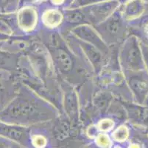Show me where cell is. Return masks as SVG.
Masks as SVG:
<instances>
[{
  "label": "cell",
  "instance_id": "1",
  "mask_svg": "<svg viewBox=\"0 0 148 148\" xmlns=\"http://www.w3.org/2000/svg\"><path fill=\"white\" fill-rule=\"evenodd\" d=\"M95 29L106 44L119 42L125 36V24L119 12L112 13Z\"/></svg>",
  "mask_w": 148,
  "mask_h": 148
},
{
  "label": "cell",
  "instance_id": "2",
  "mask_svg": "<svg viewBox=\"0 0 148 148\" xmlns=\"http://www.w3.org/2000/svg\"><path fill=\"white\" fill-rule=\"evenodd\" d=\"M120 60L124 68L128 71H138L144 68L142 51L135 37H130L124 42Z\"/></svg>",
  "mask_w": 148,
  "mask_h": 148
},
{
  "label": "cell",
  "instance_id": "3",
  "mask_svg": "<svg viewBox=\"0 0 148 148\" xmlns=\"http://www.w3.org/2000/svg\"><path fill=\"white\" fill-rule=\"evenodd\" d=\"M72 33L83 42L96 47L103 54H107L108 52L107 44L101 38L96 29H94L87 24H80L74 28Z\"/></svg>",
  "mask_w": 148,
  "mask_h": 148
},
{
  "label": "cell",
  "instance_id": "4",
  "mask_svg": "<svg viewBox=\"0 0 148 148\" xmlns=\"http://www.w3.org/2000/svg\"><path fill=\"white\" fill-rule=\"evenodd\" d=\"M127 76L129 86L138 103L142 104L148 95V78L145 73L138 71H129Z\"/></svg>",
  "mask_w": 148,
  "mask_h": 148
},
{
  "label": "cell",
  "instance_id": "5",
  "mask_svg": "<svg viewBox=\"0 0 148 148\" xmlns=\"http://www.w3.org/2000/svg\"><path fill=\"white\" fill-rule=\"evenodd\" d=\"M116 1H108L96 4L91 7V10L86 11L91 22H102L111 15L115 8L117 7Z\"/></svg>",
  "mask_w": 148,
  "mask_h": 148
},
{
  "label": "cell",
  "instance_id": "6",
  "mask_svg": "<svg viewBox=\"0 0 148 148\" xmlns=\"http://www.w3.org/2000/svg\"><path fill=\"white\" fill-rule=\"evenodd\" d=\"M54 62L63 74H68L72 70L74 62L68 51L64 48L56 47L50 48Z\"/></svg>",
  "mask_w": 148,
  "mask_h": 148
},
{
  "label": "cell",
  "instance_id": "7",
  "mask_svg": "<svg viewBox=\"0 0 148 148\" xmlns=\"http://www.w3.org/2000/svg\"><path fill=\"white\" fill-rule=\"evenodd\" d=\"M80 44L83 47V51L88 57V60L95 67V70H96L97 72H99L103 65V53L92 44L85 42L83 41L80 42Z\"/></svg>",
  "mask_w": 148,
  "mask_h": 148
},
{
  "label": "cell",
  "instance_id": "8",
  "mask_svg": "<svg viewBox=\"0 0 148 148\" xmlns=\"http://www.w3.org/2000/svg\"><path fill=\"white\" fill-rule=\"evenodd\" d=\"M144 9V0H129L125 7L124 14L128 18H134L142 14Z\"/></svg>",
  "mask_w": 148,
  "mask_h": 148
},
{
  "label": "cell",
  "instance_id": "9",
  "mask_svg": "<svg viewBox=\"0 0 148 148\" xmlns=\"http://www.w3.org/2000/svg\"><path fill=\"white\" fill-rule=\"evenodd\" d=\"M66 19L67 22L72 24H83L86 22L87 19L88 20L89 17L86 11L83 12L81 10H77V9H72L66 11Z\"/></svg>",
  "mask_w": 148,
  "mask_h": 148
},
{
  "label": "cell",
  "instance_id": "10",
  "mask_svg": "<svg viewBox=\"0 0 148 148\" xmlns=\"http://www.w3.org/2000/svg\"><path fill=\"white\" fill-rule=\"evenodd\" d=\"M66 108L70 116L75 117L77 113V101L76 95L72 91L67 93L66 96Z\"/></svg>",
  "mask_w": 148,
  "mask_h": 148
},
{
  "label": "cell",
  "instance_id": "11",
  "mask_svg": "<svg viewBox=\"0 0 148 148\" xmlns=\"http://www.w3.org/2000/svg\"><path fill=\"white\" fill-rule=\"evenodd\" d=\"M105 1H110V0H75L72 5H71V8H77L80 7L87 6L91 4H98L100 2H103Z\"/></svg>",
  "mask_w": 148,
  "mask_h": 148
},
{
  "label": "cell",
  "instance_id": "12",
  "mask_svg": "<svg viewBox=\"0 0 148 148\" xmlns=\"http://www.w3.org/2000/svg\"><path fill=\"white\" fill-rule=\"evenodd\" d=\"M142 55H143V59L145 60V63L148 70V47L143 46L142 47Z\"/></svg>",
  "mask_w": 148,
  "mask_h": 148
},
{
  "label": "cell",
  "instance_id": "13",
  "mask_svg": "<svg viewBox=\"0 0 148 148\" xmlns=\"http://www.w3.org/2000/svg\"><path fill=\"white\" fill-rule=\"evenodd\" d=\"M127 0H118V2H119L120 3H125V2H127Z\"/></svg>",
  "mask_w": 148,
  "mask_h": 148
},
{
  "label": "cell",
  "instance_id": "14",
  "mask_svg": "<svg viewBox=\"0 0 148 148\" xmlns=\"http://www.w3.org/2000/svg\"><path fill=\"white\" fill-rule=\"evenodd\" d=\"M146 105L148 108V97H147V101H146Z\"/></svg>",
  "mask_w": 148,
  "mask_h": 148
},
{
  "label": "cell",
  "instance_id": "15",
  "mask_svg": "<svg viewBox=\"0 0 148 148\" xmlns=\"http://www.w3.org/2000/svg\"><path fill=\"white\" fill-rule=\"evenodd\" d=\"M146 1H148V0H146Z\"/></svg>",
  "mask_w": 148,
  "mask_h": 148
},
{
  "label": "cell",
  "instance_id": "16",
  "mask_svg": "<svg viewBox=\"0 0 148 148\" xmlns=\"http://www.w3.org/2000/svg\"><path fill=\"white\" fill-rule=\"evenodd\" d=\"M147 148H148V145H147Z\"/></svg>",
  "mask_w": 148,
  "mask_h": 148
}]
</instances>
